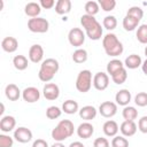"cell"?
<instances>
[{
  "mask_svg": "<svg viewBox=\"0 0 147 147\" xmlns=\"http://www.w3.org/2000/svg\"><path fill=\"white\" fill-rule=\"evenodd\" d=\"M80 24L85 29L86 36L91 40H99L102 37V28L101 24L96 21L94 16L90 15H83L80 17Z\"/></svg>",
  "mask_w": 147,
  "mask_h": 147,
  "instance_id": "6da1fadb",
  "label": "cell"
},
{
  "mask_svg": "<svg viewBox=\"0 0 147 147\" xmlns=\"http://www.w3.org/2000/svg\"><path fill=\"white\" fill-rule=\"evenodd\" d=\"M75 131V126L74 123L69 119H61L57 125L52 130V138L57 141V142H62L65 139L70 138L74 134Z\"/></svg>",
  "mask_w": 147,
  "mask_h": 147,
  "instance_id": "7a4b0ae2",
  "label": "cell"
},
{
  "mask_svg": "<svg viewBox=\"0 0 147 147\" xmlns=\"http://www.w3.org/2000/svg\"><path fill=\"white\" fill-rule=\"evenodd\" d=\"M102 46H103V49L106 52L107 55L109 56H113V57H116L118 55H121L124 51L123 48V44L118 40L117 36L115 33H107L103 39H102Z\"/></svg>",
  "mask_w": 147,
  "mask_h": 147,
  "instance_id": "3957f363",
  "label": "cell"
},
{
  "mask_svg": "<svg viewBox=\"0 0 147 147\" xmlns=\"http://www.w3.org/2000/svg\"><path fill=\"white\" fill-rule=\"evenodd\" d=\"M59 68H60V64H59L57 60L52 59V57L44 60L40 64V69L38 72L39 79L45 83L51 82L54 78L55 74L59 71Z\"/></svg>",
  "mask_w": 147,
  "mask_h": 147,
  "instance_id": "277c9868",
  "label": "cell"
},
{
  "mask_svg": "<svg viewBox=\"0 0 147 147\" xmlns=\"http://www.w3.org/2000/svg\"><path fill=\"white\" fill-rule=\"evenodd\" d=\"M93 84V79H92V72L87 69L79 71L77 79H76V88L78 92L80 93H86L91 90Z\"/></svg>",
  "mask_w": 147,
  "mask_h": 147,
  "instance_id": "5b68a950",
  "label": "cell"
},
{
  "mask_svg": "<svg viewBox=\"0 0 147 147\" xmlns=\"http://www.w3.org/2000/svg\"><path fill=\"white\" fill-rule=\"evenodd\" d=\"M49 23L44 17H34L28 21V29L34 33H45L48 31Z\"/></svg>",
  "mask_w": 147,
  "mask_h": 147,
  "instance_id": "8992f818",
  "label": "cell"
},
{
  "mask_svg": "<svg viewBox=\"0 0 147 147\" xmlns=\"http://www.w3.org/2000/svg\"><path fill=\"white\" fill-rule=\"evenodd\" d=\"M68 40L71 46L80 47L85 41V33L79 28H72L68 33Z\"/></svg>",
  "mask_w": 147,
  "mask_h": 147,
  "instance_id": "52a82bcc",
  "label": "cell"
},
{
  "mask_svg": "<svg viewBox=\"0 0 147 147\" xmlns=\"http://www.w3.org/2000/svg\"><path fill=\"white\" fill-rule=\"evenodd\" d=\"M109 85V76L106 72H96L93 76V86L98 91H105Z\"/></svg>",
  "mask_w": 147,
  "mask_h": 147,
  "instance_id": "ba28073f",
  "label": "cell"
},
{
  "mask_svg": "<svg viewBox=\"0 0 147 147\" xmlns=\"http://www.w3.org/2000/svg\"><path fill=\"white\" fill-rule=\"evenodd\" d=\"M99 113L106 118H110L117 113V105L111 101H105L99 106Z\"/></svg>",
  "mask_w": 147,
  "mask_h": 147,
  "instance_id": "9c48e42d",
  "label": "cell"
},
{
  "mask_svg": "<svg viewBox=\"0 0 147 147\" xmlns=\"http://www.w3.org/2000/svg\"><path fill=\"white\" fill-rule=\"evenodd\" d=\"M14 139L21 144H26L32 140V132L25 126H20L14 131Z\"/></svg>",
  "mask_w": 147,
  "mask_h": 147,
  "instance_id": "30bf717a",
  "label": "cell"
},
{
  "mask_svg": "<svg viewBox=\"0 0 147 147\" xmlns=\"http://www.w3.org/2000/svg\"><path fill=\"white\" fill-rule=\"evenodd\" d=\"M42 94L46 100L54 101L60 96V88L55 83H47L42 88Z\"/></svg>",
  "mask_w": 147,
  "mask_h": 147,
  "instance_id": "8fae6325",
  "label": "cell"
},
{
  "mask_svg": "<svg viewBox=\"0 0 147 147\" xmlns=\"http://www.w3.org/2000/svg\"><path fill=\"white\" fill-rule=\"evenodd\" d=\"M22 98L28 103H33V102H37L40 99V92H39V90L37 87L29 86V87H25L23 90Z\"/></svg>",
  "mask_w": 147,
  "mask_h": 147,
  "instance_id": "7c38bea8",
  "label": "cell"
},
{
  "mask_svg": "<svg viewBox=\"0 0 147 147\" xmlns=\"http://www.w3.org/2000/svg\"><path fill=\"white\" fill-rule=\"evenodd\" d=\"M42 57H44V48L38 44L32 45L29 49V60L33 63H39L42 61Z\"/></svg>",
  "mask_w": 147,
  "mask_h": 147,
  "instance_id": "4fadbf2b",
  "label": "cell"
},
{
  "mask_svg": "<svg viewBox=\"0 0 147 147\" xmlns=\"http://www.w3.org/2000/svg\"><path fill=\"white\" fill-rule=\"evenodd\" d=\"M94 133V126L90 122H84L77 127V134L82 139H88Z\"/></svg>",
  "mask_w": 147,
  "mask_h": 147,
  "instance_id": "5bb4252c",
  "label": "cell"
},
{
  "mask_svg": "<svg viewBox=\"0 0 147 147\" xmlns=\"http://www.w3.org/2000/svg\"><path fill=\"white\" fill-rule=\"evenodd\" d=\"M137 124L134 123V121H124L121 126H119V130L123 134V137H132L136 134L137 132Z\"/></svg>",
  "mask_w": 147,
  "mask_h": 147,
  "instance_id": "9a60e30c",
  "label": "cell"
},
{
  "mask_svg": "<svg viewBox=\"0 0 147 147\" xmlns=\"http://www.w3.org/2000/svg\"><path fill=\"white\" fill-rule=\"evenodd\" d=\"M131 92L126 88H123V90H119L116 95H115V101H116V105H119V106H123V107H126L130 101H131Z\"/></svg>",
  "mask_w": 147,
  "mask_h": 147,
  "instance_id": "2e32d148",
  "label": "cell"
},
{
  "mask_svg": "<svg viewBox=\"0 0 147 147\" xmlns=\"http://www.w3.org/2000/svg\"><path fill=\"white\" fill-rule=\"evenodd\" d=\"M15 126H16V119L14 116L7 115V116H3L0 121V130L5 133L13 131Z\"/></svg>",
  "mask_w": 147,
  "mask_h": 147,
  "instance_id": "e0dca14e",
  "label": "cell"
},
{
  "mask_svg": "<svg viewBox=\"0 0 147 147\" xmlns=\"http://www.w3.org/2000/svg\"><path fill=\"white\" fill-rule=\"evenodd\" d=\"M18 47V41L14 37H6L1 41V48L7 53H14L16 52Z\"/></svg>",
  "mask_w": 147,
  "mask_h": 147,
  "instance_id": "ac0fdd59",
  "label": "cell"
},
{
  "mask_svg": "<svg viewBox=\"0 0 147 147\" xmlns=\"http://www.w3.org/2000/svg\"><path fill=\"white\" fill-rule=\"evenodd\" d=\"M5 94H6V98L10 101H17L21 96V91L18 88L17 85L15 84H8L5 88Z\"/></svg>",
  "mask_w": 147,
  "mask_h": 147,
  "instance_id": "d6986e66",
  "label": "cell"
},
{
  "mask_svg": "<svg viewBox=\"0 0 147 147\" xmlns=\"http://www.w3.org/2000/svg\"><path fill=\"white\" fill-rule=\"evenodd\" d=\"M96 113H98V110L95 109V107H93V106H84L83 108L79 109V117L82 119H85L86 122H88V121L95 118Z\"/></svg>",
  "mask_w": 147,
  "mask_h": 147,
  "instance_id": "ffe728a7",
  "label": "cell"
},
{
  "mask_svg": "<svg viewBox=\"0 0 147 147\" xmlns=\"http://www.w3.org/2000/svg\"><path fill=\"white\" fill-rule=\"evenodd\" d=\"M41 11V7L38 2H28L24 7V13L26 16L31 17V18H34V17H38V15L40 14Z\"/></svg>",
  "mask_w": 147,
  "mask_h": 147,
  "instance_id": "44dd1931",
  "label": "cell"
},
{
  "mask_svg": "<svg viewBox=\"0 0 147 147\" xmlns=\"http://www.w3.org/2000/svg\"><path fill=\"white\" fill-rule=\"evenodd\" d=\"M102 130H103V133L107 137H116L119 127H118V124L115 121L109 119V121L105 122V124L102 126Z\"/></svg>",
  "mask_w": 147,
  "mask_h": 147,
  "instance_id": "7402d4cb",
  "label": "cell"
},
{
  "mask_svg": "<svg viewBox=\"0 0 147 147\" xmlns=\"http://www.w3.org/2000/svg\"><path fill=\"white\" fill-rule=\"evenodd\" d=\"M141 64H142L141 57H140L139 55H137V54H131V55H129V56L125 59V61H124V65H125L127 69H132V70L139 68Z\"/></svg>",
  "mask_w": 147,
  "mask_h": 147,
  "instance_id": "603a6c76",
  "label": "cell"
},
{
  "mask_svg": "<svg viewBox=\"0 0 147 147\" xmlns=\"http://www.w3.org/2000/svg\"><path fill=\"white\" fill-rule=\"evenodd\" d=\"M71 10V1L70 0H57L55 5V11L59 15H65Z\"/></svg>",
  "mask_w": 147,
  "mask_h": 147,
  "instance_id": "cb8c5ba5",
  "label": "cell"
},
{
  "mask_svg": "<svg viewBox=\"0 0 147 147\" xmlns=\"http://www.w3.org/2000/svg\"><path fill=\"white\" fill-rule=\"evenodd\" d=\"M62 111H64L68 115H74L77 111H79L78 102L75 100H67L62 103Z\"/></svg>",
  "mask_w": 147,
  "mask_h": 147,
  "instance_id": "d4e9b609",
  "label": "cell"
},
{
  "mask_svg": "<svg viewBox=\"0 0 147 147\" xmlns=\"http://www.w3.org/2000/svg\"><path fill=\"white\" fill-rule=\"evenodd\" d=\"M124 68V64H123V62L121 61V60H118V59H113V60H110L109 62H108V64H107V74H109L110 76H113L114 74H116L118 70H121V69H123Z\"/></svg>",
  "mask_w": 147,
  "mask_h": 147,
  "instance_id": "484cf974",
  "label": "cell"
},
{
  "mask_svg": "<svg viewBox=\"0 0 147 147\" xmlns=\"http://www.w3.org/2000/svg\"><path fill=\"white\" fill-rule=\"evenodd\" d=\"M13 64L15 67V69H17L18 71H23L28 68L29 65V61L24 55H16L13 59Z\"/></svg>",
  "mask_w": 147,
  "mask_h": 147,
  "instance_id": "4316f807",
  "label": "cell"
},
{
  "mask_svg": "<svg viewBox=\"0 0 147 147\" xmlns=\"http://www.w3.org/2000/svg\"><path fill=\"white\" fill-rule=\"evenodd\" d=\"M139 22L140 21H138V20H136V18H133L131 16L125 15V17L123 18V28L126 31H133V30H136L138 28Z\"/></svg>",
  "mask_w": 147,
  "mask_h": 147,
  "instance_id": "83f0119b",
  "label": "cell"
},
{
  "mask_svg": "<svg viewBox=\"0 0 147 147\" xmlns=\"http://www.w3.org/2000/svg\"><path fill=\"white\" fill-rule=\"evenodd\" d=\"M72 61L77 64L84 63L87 61V52L84 48H77L72 53Z\"/></svg>",
  "mask_w": 147,
  "mask_h": 147,
  "instance_id": "f1b7e54d",
  "label": "cell"
},
{
  "mask_svg": "<svg viewBox=\"0 0 147 147\" xmlns=\"http://www.w3.org/2000/svg\"><path fill=\"white\" fill-rule=\"evenodd\" d=\"M122 115L125 121H134L138 117V110L132 106H126V107H124Z\"/></svg>",
  "mask_w": 147,
  "mask_h": 147,
  "instance_id": "f546056e",
  "label": "cell"
},
{
  "mask_svg": "<svg viewBox=\"0 0 147 147\" xmlns=\"http://www.w3.org/2000/svg\"><path fill=\"white\" fill-rule=\"evenodd\" d=\"M85 13L86 15H90V16H94L99 13V9H100V6H99V2L96 1H87L85 3Z\"/></svg>",
  "mask_w": 147,
  "mask_h": 147,
  "instance_id": "4dcf8cb0",
  "label": "cell"
},
{
  "mask_svg": "<svg viewBox=\"0 0 147 147\" xmlns=\"http://www.w3.org/2000/svg\"><path fill=\"white\" fill-rule=\"evenodd\" d=\"M111 79H113V82H114L115 84H117V85H121V84L125 83V80L127 79V71H126V69L123 68V69L118 70L116 74H114V75L111 76Z\"/></svg>",
  "mask_w": 147,
  "mask_h": 147,
  "instance_id": "1f68e13d",
  "label": "cell"
},
{
  "mask_svg": "<svg viewBox=\"0 0 147 147\" xmlns=\"http://www.w3.org/2000/svg\"><path fill=\"white\" fill-rule=\"evenodd\" d=\"M136 37L140 44H147V24H141L138 26Z\"/></svg>",
  "mask_w": 147,
  "mask_h": 147,
  "instance_id": "d6a6232c",
  "label": "cell"
},
{
  "mask_svg": "<svg viewBox=\"0 0 147 147\" xmlns=\"http://www.w3.org/2000/svg\"><path fill=\"white\" fill-rule=\"evenodd\" d=\"M102 25H103V28L107 29L108 31H111V30H114V29L117 26V20H116L115 16L108 15V16H106V17L103 18Z\"/></svg>",
  "mask_w": 147,
  "mask_h": 147,
  "instance_id": "836d02e7",
  "label": "cell"
},
{
  "mask_svg": "<svg viewBox=\"0 0 147 147\" xmlns=\"http://www.w3.org/2000/svg\"><path fill=\"white\" fill-rule=\"evenodd\" d=\"M62 114V109H60L56 106H51L46 109V117L49 119H56L61 116Z\"/></svg>",
  "mask_w": 147,
  "mask_h": 147,
  "instance_id": "e575fe53",
  "label": "cell"
},
{
  "mask_svg": "<svg viewBox=\"0 0 147 147\" xmlns=\"http://www.w3.org/2000/svg\"><path fill=\"white\" fill-rule=\"evenodd\" d=\"M126 15L127 16H131V17L138 20V21H140L142 18V16H144V10L140 7H138V6H132V7L129 8Z\"/></svg>",
  "mask_w": 147,
  "mask_h": 147,
  "instance_id": "d590c367",
  "label": "cell"
},
{
  "mask_svg": "<svg viewBox=\"0 0 147 147\" xmlns=\"http://www.w3.org/2000/svg\"><path fill=\"white\" fill-rule=\"evenodd\" d=\"M111 147H129V140L123 136H116L111 140Z\"/></svg>",
  "mask_w": 147,
  "mask_h": 147,
  "instance_id": "8d00e7d4",
  "label": "cell"
},
{
  "mask_svg": "<svg viewBox=\"0 0 147 147\" xmlns=\"http://www.w3.org/2000/svg\"><path fill=\"white\" fill-rule=\"evenodd\" d=\"M99 6L105 11H111L116 7L115 0H99Z\"/></svg>",
  "mask_w": 147,
  "mask_h": 147,
  "instance_id": "74e56055",
  "label": "cell"
},
{
  "mask_svg": "<svg viewBox=\"0 0 147 147\" xmlns=\"http://www.w3.org/2000/svg\"><path fill=\"white\" fill-rule=\"evenodd\" d=\"M134 102L138 107H146L147 106V93L146 92H139L134 96Z\"/></svg>",
  "mask_w": 147,
  "mask_h": 147,
  "instance_id": "f35d334b",
  "label": "cell"
},
{
  "mask_svg": "<svg viewBox=\"0 0 147 147\" xmlns=\"http://www.w3.org/2000/svg\"><path fill=\"white\" fill-rule=\"evenodd\" d=\"M14 139L7 134H0V147H13Z\"/></svg>",
  "mask_w": 147,
  "mask_h": 147,
  "instance_id": "ab89813d",
  "label": "cell"
},
{
  "mask_svg": "<svg viewBox=\"0 0 147 147\" xmlns=\"http://www.w3.org/2000/svg\"><path fill=\"white\" fill-rule=\"evenodd\" d=\"M93 147H109V141L107 140V138L99 137V138H96L94 140Z\"/></svg>",
  "mask_w": 147,
  "mask_h": 147,
  "instance_id": "60d3db41",
  "label": "cell"
},
{
  "mask_svg": "<svg viewBox=\"0 0 147 147\" xmlns=\"http://www.w3.org/2000/svg\"><path fill=\"white\" fill-rule=\"evenodd\" d=\"M138 130L142 133H147V116H142L138 122Z\"/></svg>",
  "mask_w": 147,
  "mask_h": 147,
  "instance_id": "b9f144b4",
  "label": "cell"
},
{
  "mask_svg": "<svg viewBox=\"0 0 147 147\" xmlns=\"http://www.w3.org/2000/svg\"><path fill=\"white\" fill-rule=\"evenodd\" d=\"M39 5H40V7L44 8V9H51V8H53L56 3H55L54 0H40Z\"/></svg>",
  "mask_w": 147,
  "mask_h": 147,
  "instance_id": "7bdbcfd3",
  "label": "cell"
},
{
  "mask_svg": "<svg viewBox=\"0 0 147 147\" xmlns=\"http://www.w3.org/2000/svg\"><path fill=\"white\" fill-rule=\"evenodd\" d=\"M32 147H48V144L44 139H37V140L33 141Z\"/></svg>",
  "mask_w": 147,
  "mask_h": 147,
  "instance_id": "ee69618b",
  "label": "cell"
},
{
  "mask_svg": "<svg viewBox=\"0 0 147 147\" xmlns=\"http://www.w3.org/2000/svg\"><path fill=\"white\" fill-rule=\"evenodd\" d=\"M69 147H85V146L80 141H74V142H71L69 145Z\"/></svg>",
  "mask_w": 147,
  "mask_h": 147,
  "instance_id": "f6af8a7d",
  "label": "cell"
},
{
  "mask_svg": "<svg viewBox=\"0 0 147 147\" xmlns=\"http://www.w3.org/2000/svg\"><path fill=\"white\" fill-rule=\"evenodd\" d=\"M141 69H142V72L147 76V59L142 62V64H141Z\"/></svg>",
  "mask_w": 147,
  "mask_h": 147,
  "instance_id": "bcb514c9",
  "label": "cell"
},
{
  "mask_svg": "<svg viewBox=\"0 0 147 147\" xmlns=\"http://www.w3.org/2000/svg\"><path fill=\"white\" fill-rule=\"evenodd\" d=\"M51 147H65V146H64L62 142H57V141H56V142H54Z\"/></svg>",
  "mask_w": 147,
  "mask_h": 147,
  "instance_id": "7dc6e473",
  "label": "cell"
},
{
  "mask_svg": "<svg viewBox=\"0 0 147 147\" xmlns=\"http://www.w3.org/2000/svg\"><path fill=\"white\" fill-rule=\"evenodd\" d=\"M3 111H5V106H3V103H1V110H0V115H2V114H3Z\"/></svg>",
  "mask_w": 147,
  "mask_h": 147,
  "instance_id": "c3c4849f",
  "label": "cell"
},
{
  "mask_svg": "<svg viewBox=\"0 0 147 147\" xmlns=\"http://www.w3.org/2000/svg\"><path fill=\"white\" fill-rule=\"evenodd\" d=\"M145 55H146V57H147V46H146V48H145Z\"/></svg>",
  "mask_w": 147,
  "mask_h": 147,
  "instance_id": "681fc988",
  "label": "cell"
}]
</instances>
